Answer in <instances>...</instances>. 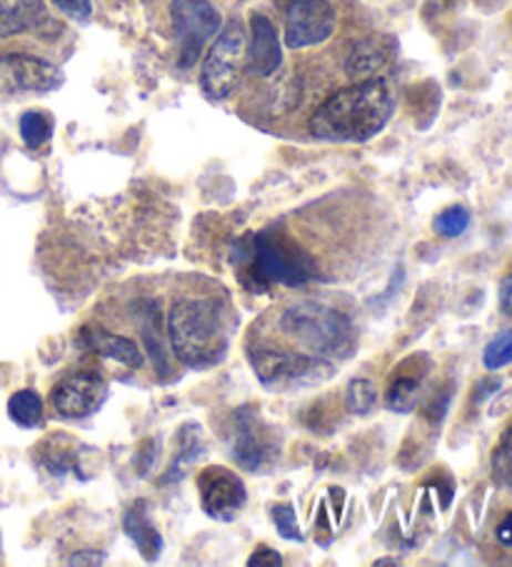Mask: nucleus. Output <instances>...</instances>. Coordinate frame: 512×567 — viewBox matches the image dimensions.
Masks as SVG:
<instances>
[{
    "label": "nucleus",
    "instance_id": "34",
    "mask_svg": "<svg viewBox=\"0 0 512 567\" xmlns=\"http://www.w3.org/2000/svg\"><path fill=\"white\" fill-rule=\"evenodd\" d=\"M376 565H378V567H380V565H396V560H378Z\"/></svg>",
    "mask_w": 512,
    "mask_h": 567
},
{
    "label": "nucleus",
    "instance_id": "11",
    "mask_svg": "<svg viewBox=\"0 0 512 567\" xmlns=\"http://www.w3.org/2000/svg\"><path fill=\"white\" fill-rule=\"evenodd\" d=\"M61 68L25 53L0 55V93H51L61 87Z\"/></svg>",
    "mask_w": 512,
    "mask_h": 567
},
{
    "label": "nucleus",
    "instance_id": "18",
    "mask_svg": "<svg viewBox=\"0 0 512 567\" xmlns=\"http://www.w3.org/2000/svg\"><path fill=\"white\" fill-rule=\"evenodd\" d=\"M137 326H141L147 353L153 358V365L163 378L171 375V355L163 346L161 338V316H157V302L141 300L137 302Z\"/></svg>",
    "mask_w": 512,
    "mask_h": 567
},
{
    "label": "nucleus",
    "instance_id": "2",
    "mask_svg": "<svg viewBox=\"0 0 512 567\" xmlns=\"http://www.w3.org/2000/svg\"><path fill=\"white\" fill-rule=\"evenodd\" d=\"M167 338L185 368H211L228 350V320L215 300L183 298L167 316Z\"/></svg>",
    "mask_w": 512,
    "mask_h": 567
},
{
    "label": "nucleus",
    "instance_id": "17",
    "mask_svg": "<svg viewBox=\"0 0 512 567\" xmlns=\"http://www.w3.org/2000/svg\"><path fill=\"white\" fill-rule=\"evenodd\" d=\"M45 21L43 0H0V38L35 31Z\"/></svg>",
    "mask_w": 512,
    "mask_h": 567
},
{
    "label": "nucleus",
    "instance_id": "32",
    "mask_svg": "<svg viewBox=\"0 0 512 567\" xmlns=\"http://www.w3.org/2000/svg\"><path fill=\"white\" fill-rule=\"evenodd\" d=\"M105 555L98 550H81L73 553V557H68V565H103Z\"/></svg>",
    "mask_w": 512,
    "mask_h": 567
},
{
    "label": "nucleus",
    "instance_id": "30",
    "mask_svg": "<svg viewBox=\"0 0 512 567\" xmlns=\"http://www.w3.org/2000/svg\"><path fill=\"white\" fill-rule=\"evenodd\" d=\"M157 450V443L155 440H145V443L141 445V450H137V455H135V467H137V473H141V477H145L147 473H151V465H153V453Z\"/></svg>",
    "mask_w": 512,
    "mask_h": 567
},
{
    "label": "nucleus",
    "instance_id": "7",
    "mask_svg": "<svg viewBox=\"0 0 512 567\" xmlns=\"http://www.w3.org/2000/svg\"><path fill=\"white\" fill-rule=\"evenodd\" d=\"M171 18L181 45V68H191L205 43L221 33V13L211 0H173Z\"/></svg>",
    "mask_w": 512,
    "mask_h": 567
},
{
    "label": "nucleus",
    "instance_id": "13",
    "mask_svg": "<svg viewBox=\"0 0 512 567\" xmlns=\"http://www.w3.org/2000/svg\"><path fill=\"white\" fill-rule=\"evenodd\" d=\"M283 51H280V38L270 18L253 16L250 21V48L245 53V63L248 71L258 78H268L280 68Z\"/></svg>",
    "mask_w": 512,
    "mask_h": 567
},
{
    "label": "nucleus",
    "instance_id": "6",
    "mask_svg": "<svg viewBox=\"0 0 512 567\" xmlns=\"http://www.w3.org/2000/svg\"><path fill=\"white\" fill-rule=\"evenodd\" d=\"M245 53H248V38H245L243 25L231 21L221 28L208 55H205L201 73L203 91L211 101H225L235 91L245 65Z\"/></svg>",
    "mask_w": 512,
    "mask_h": 567
},
{
    "label": "nucleus",
    "instance_id": "26",
    "mask_svg": "<svg viewBox=\"0 0 512 567\" xmlns=\"http://www.w3.org/2000/svg\"><path fill=\"white\" fill-rule=\"evenodd\" d=\"M468 225H470V210L462 208V205H452V208H446L438 215L436 223H432V228H436V233L442 238H458L468 230Z\"/></svg>",
    "mask_w": 512,
    "mask_h": 567
},
{
    "label": "nucleus",
    "instance_id": "12",
    "mask_svg": "<svg viewBox=\"0 0 512 567\" xmlns=\"http://www.w3.org/2000/svg\"><path fill=\"white\" fill-rule=\"evenodd\" d=\"M107 398V385L101 375L93 373H75L63 378L53 388L51 405L58 417L63 420H81L101 410Z\"/></svg>",
    "mask_w": 512,
    "mask_h": 567
},
{
    "label": "nucleus",
    "instance_id": "25",
    "mask_svg": "<svg viewBox=\"0 0 512 567\" xmlns=\"http://www.w3.org/2000/svg\"><path fill=\"white\" fill-rule=\"evenodd\" d=\"M512 363V330H502L482 350V365L488 370H500Z\"/></svg>",
    "mask_w": 512,
    "mask_h": 567
},
{
    "label": "nucleus",
    "instance_id": "27",
    "mask_svg": "<svg viewBox=\"0 0 512 567\" xmlns=\"http://www.w3.org/2000/svg\"><path fill=\"white\" fill-rule=\"evenodd\" d=\"M273 523L285 540H300L303 537L298 527V517H295V507L290 503L273 505Z\"/></svg>",
    "mask_w": 512,
    "mask_h": 567
},
{
    "label": "nucleus",
    "instance_id": "16",
    "mask_svg": "<svg viewBox=\"0 0 512 567\" xmlns=\"http://www.w3.org/2000/svg\"><path fill=\"white\" fill-rule=\"evenodd\" d=\"M125 535L131 537V543L137 547V553L143 555V560L155 563L163 550V537L157 533V527L151 520V511H147V503L137 501L131 511L123 517Z\"/></svg>",
    "mask_w": 512,
    "mask_h": 567
},
{
    "label": "nucleus",
    "instance_id": "4",
    "mask_svg": "<svg viewBox=\"0 0 512 567\" xmlns=\"http://www.w3.org/2000/svg\"><path fill=\"white\" fill-rule=\"evenodd\" d=\"M278 326L285 338L315 358H348L356 348V330L348 316L322 302H295L280 312Z\"/></svg>",
    "mask_w": 512,
    "mask_h": 567
},
{
    "label": "nucleus",
    "instance_id": "33",
    "mask_svg": "<svg viewBox=\"0 0 512 567\" xmlns=\"http://www.w3.org/2000/svg\"><path fill=\"white\" fill-rule=\"evenodd\" d=\"M498 540L508 547L512 545V513L502 517V523L498 525Z\"/></svg>",
    "mask_w": 512,
    "mask_h": 567
},
{
    "label": "nucleus",
    "instance_id": "29",
    "mask_svg": "<svg viewBox=\"0 0 512 567\" xmlns=\"http://www.w3.org/2000/svg\"><path fill=\"white\" fill-rule=\"evenodd\" d=\"M248 565H250V567H280V565H283V557H280L278 550H270V547L260 545L258 550L253 553Z\"/></svg>",
    "mask_w": 512,
    "mask_h": 567
},
{
    "label": "nucleus",
    "instance_id": "19",
    "mask_svg": "<svg viewBox=\"0 0 512 567\" xmlns=\"http://www.w3.org/2000/svg\"><path fill=\"white\" fill-rule=\"evenodd\" d=\"M390 61V51L386 43L378 41V38H366L356 48H352L348 61H346V73L356 81H368V78H376L382 68Z\"/></svg>",
    "mask_w": 512,
    "mask_h": 567
},
{
    "label": "nucleus",
    "instance_id": "14",
    "mask_svg": "<svg viewBox=\"0 0 512 567\" xmlns=\"http://www.w3.org/2000/svg\"><path fill=\"white\" fill-rule=\"evenodd\" d=\"M430 368L432 365L426 355H412L410 360H406V363L392 373L396 378H392V383L388 388V408L396 410V413H412L418 403L420 385L430 373Z\"/></svg>",
    "mask_w": 512,
    "mask_h": 567
},
{
    "label": "nucleus",
    "instance_id": "20",
    "mask_svg": "<svg viewBox=\"0 0 512 567\" xmlns=\"http://www.w3.org/2000/svg\"><path fill=\"white\" fill-rule=\"evenodd\" d=\"M8 415H11V420L18 427H25V430L41 427L45 417L41 395H38L35 390H18V393H13L11 400H8Z\"/></svg>",
    "mask_w": 512,
    "mask_h": 567
},
{
    "label": "nucleus",
    "instance_id": "24",
    "mask_svg": "<svg viewBox=\"0 0 512 567\" xmlns=\"http://www.w3.org/2000/svg\"><path fill=\"white\" fill-rule=\"evenodd\" d=\"M490 467L492 477H495L500 485L512 487V423L502 430L498 445L492 450Z\"/></svg>",
    "mask_w": 512,
    "mask_h": 567
},
{
    "label": "nucleus",
    "instance_id": "8",
    "mask_svg": "<svg viewBox=\"0 0 512 567\" xmlns=\"http://www.w3.org/2000/svg\"><path fill=\"white\" fill-rule=\"evenodd\" d=\"M235 423V440H233V457L238 461L243 471L263 473L278 461L280 440L275 430L263 423L258 413L250 408H240L233 417Z\"/></svg>",
    "mask_w": 512,
    "mask_h": 567
},
{
    "label": "nucleus",
    "instance_id": "1",
    "mask_svg": "<svg viewBox=\"0 0 512 567\" xmlns=\"http://www.w3.org/2000/svg\"><path fill=\"white\" fill-rule=\"evenodd\" d=\"M396 101L380 78H368L330 95L310 118V133L328 143H366L386 128Z\"/></svg>",
    "mask_w": 512,
    "mask_h": 567
},
{
    "label": "nucleus",
    "instance_id": "23",
    "mask_svg": "<svg viewBox=\"0 0 512 567\" xmlns=\"http://www.w3.org/2000/svg\"><path fill=\"white\" fill-rule=\"evenodd\" d=\"M346 405L350 413L356 415H370L378 405V390L368 378H356L348 383L346 390Z\"/></svg>",
    "mask_w": 512,
    "mask_h": 567
},
{
    "label": "nucleus",
    "instance_id": "28",
    "mask_svg": "<svg viewBox=\"0 0 512 567\" xmlns=\"http://www.w3.org/2000/svg\"><path fill=\"white\" fill-rule=\"evenodd\" d=\"M53 6L73 21H88L93 13L91 0H53Z\"/></svg>",
    "mask_w": 512,
    "mask_h": 567
},
{
    "label": "nucleus",
    "instance_id": "5",
    "mask_svg": "<svg viewBox=\"0 0 512 567\" xmlns=\"http://www.w3.org/2000/svg\"><path fill=\"white\" fill-rule=\"evenodd\" d=\"M250 365L260 383L270 390H293L318 385L332 375V363L308 353H295L288 348L258 346L250 350Z\"/></svg>",
    "mask_w": 512,
    "mask_h": 567
},
{
    "label": "nucleus",
    "instance_id": "21",
    "mask_svg": "<svg viewBox=\"0 0 512 567\" xmlns=\"http://www.w3.org/2000/svg\"><path fill=\"white\" fill-rule=\"evenodd\" d=\"M198 433H201L198 425H185V427H181V433H178V455H175L171 471L165 473L163 483L178 481V477H183V475H181L183 467L191 465V463L195 461V457H198L201 447H203Z\"/></svg>",
    "mask_w": 512,
    "mask_h": 567
},
{
    "label": "nucleus",
    "instance_id": "10",
    "mask_svg": "<svg viewBox=\"0 0 512 567\" xmlns=\"http://www.w3.org/2000/svg\"><path fill=\"white\" fill-rule=\"evenodd\" d=\"M198 493L203 513L213 520L231 523L248 503V491L240 475H235L225 465H208L198 475Z\"/></svg>",
    "mask_w": 512,
    "mask_h": 567
},
{
    "label": "nucleus",
    "instance_id": "9",
    "mask_svg": "<svg viewBox=\"0 0 512 567\" xmlns=\"http://www.w3.org/2000/svg\"><path fill=\"white\" fill-rule=\"evenodd\" d=\"M338 25V11L330 0H290L285 8V43L293 51L328 41Z\"/></svg>",
    "mask_w": 512,
    "mask_h": 567
},
{
    "label": "nucleus",
    "instance_id": "31",
    "mask_svg": "<svg viewBox=\"0 0 512 567\" xmlns=\"http://www.w3.org/2000/svg\"><path fill=\"white\" fill-rule=\"evenodd\" d=\"M498 300H500V310L505 312V316L512 318V270H510L508 276L502 278V282H500Z\"/></svg>",
    "mask_w": 512,
    "mask_h": 567
},
{
    "label": "nucleus",
    "instance_id": "3",
    "mask_svg": "<svg viewBox=\"0 0 512 567\" xmlns=\"http://www.w3.org/2000/svg\"><path fill=\"white\" fill-rule=\"evenodd\" d=\"M235 262L255 290L278 286H303L315 278V260L295 243L270 233L243 238L235 246Z\"/></svg>",
    "mask_w": 512,
    "mask_h": 567
},
{
    "label": "nucleus",
    "instance_id": "15",
    "mask_svg": "<svg viewBox=\"0 0 512 567\" xmlns=\"http://www.w3.org/2000/svg\"><path fill=\"white\" fill-rule=\"evenodd\" d=\"M81 343L103 358H111L115 363L125 368H141L143 365V353L137 348L135 340L125 336H115V332H107L101 326H91L81 332Z\"/></svg>",
    "mask_w": 512,
    "mask_h": 567
},
{
    "label": "nucleus",
    "instance_id": "22",
    "mask_svg": "<svg viewBox=\"0 0 512 567\" xmlns=\"http://www.w3.org/2000/svg\"><path fill=\"white\" fill-rule=\"evenodd\" d=\"M53 118L41 111H28L21 118V138L28 148H41L43 143L53 138Z\"/></svg>",
    "mask_w": 512,
    "mask_h": 567
}]
</instances>
